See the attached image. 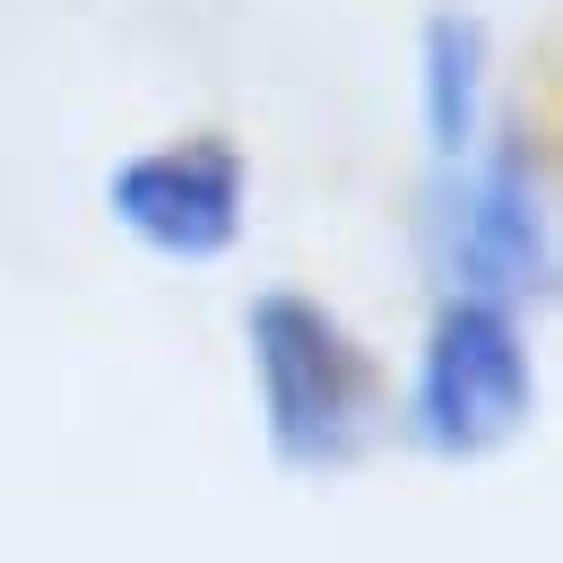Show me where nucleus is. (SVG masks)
I'll return each mask as SVG.
<instances>
[{
	"mask_svg": "<svg viewBox=\"0 0 563 563\" xmlns=\"http://www.w3.org/2000/svg\"><path fill=\"white\" fill-rule=\"evenodd\" d=\"M243 373L286 477H347L390 424V373L330 295L269 278L243 295Z\"/></svg>",
	"mask_w": 563,
	"mask_h": 563,
	"instance_id": "1",
	"label": "nucleus"
},
{
	"mask_svg": "<svg viewBox=\"0 0 563 563\" xmlns=\"http://www.w3.org/2000/svg\"><path fill=\"white\" fill-rule=\"evenodd\" d=\"M424 261L433 286L494 295L520 312L555 303V156L538 113H494L460 165L424 174Z\"/></svg>",
	"mask_w": 563,
	"mask_h": 563,
	"instance_id": "2",
	"label": "nucleus"
},
{
	"mask_svg": "<svg viewBox=\"0 0 563 563\" xmlns=\"http://www.w3.org/2000/svg\"><path fill=\"white\" fill-rule=\"evenodd\" d=\"M390 424L442 468L503 460L538 424V339L520 303L433 286V312L417 330L408 382L390 390Z\"/></svg>",
	"mask_w": 563,
	"mask_h": 563,
	"instance_id": "3",
	"label": "nucleus"
},
{
	"mask_svg": "<svg viewBox=\"0 0 563 563\" xmlns=\"http://www.w3.org/2000/svg\"><path fill=\"white\" fill-rule=\"evenodd\" d=\"M113 234L165 269H217L252 234V147L217 122H183L104 165Z\"/></svg>",
	"mask_w": 563,
	"mask_h": 563,
	"instance_id": "4",
	"label": "nucleus"
},
{
	"mask_svg": "<svg viewBox=\"0 0 563 563\" xmlns=\"http://www.w3.org/2000/svg\"><path fill=\"white\" fill-rule=\"evenodd\" d=\"M494 122V26L468 0H433L417 18V131L424 165H460Z\"/></svg>",
	"mask_w": 563,
	"mask_h": 563,
	"instance_id": "5",
	"label": "nucleus"
}]
</instances>
